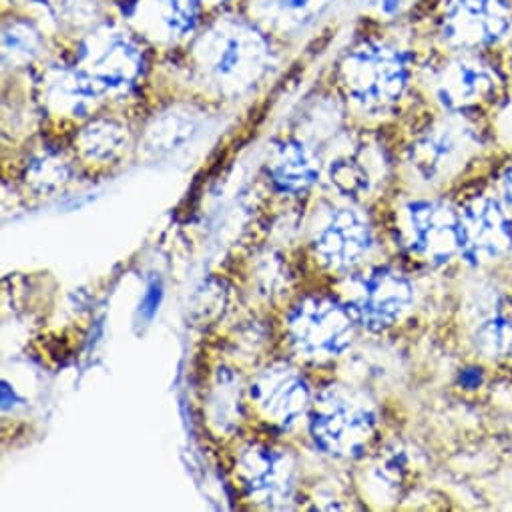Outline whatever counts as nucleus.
<instances>
[{
  "instance_id": "f257e3e1",
  "label": "nucleus",
  "mask_w": 512,
  "mask_h": 512,
  "mask_svg": "<svg viewBox=\"0 0 512 512\" xmlns=\"http://www.w3.org/2000/svg\"><path fill=\"white\" fill-rule=\"evenodd\" d=\"M374 430V406L356 390L332 386L312 406V434L328 454L340 458L362 454Z\"/></svg>"
},
{
  "instance_id": "f03ea898",
  "label": "nucleus",
  "mask_w": 512,
  "mask_h": 512,
  "mask_svg": "<svg viewBox=\"0 0 512 512\" xmlns=\"http://www.w3.org/2000/svg\"><path fill=\"white\" fill-rule=\"evenodd\" d=\"M358 320L350 306L326 296L302 300L288 320V332L298 352L314 360L340 356L354 340Z\"/></svg>"
},
{
  "instance_id": "7ed1b4c3",
  "label": "nucleus",
  "mask_w": 512,
  "mask_h": 512,
  "mask_svg": "<svg viewBox=\"0 0 512 512\" xmlns=\"http://www.w3.org/2000/svg\"><path fill=\"white\" fill-rule=\"evenodd\" d=\"M342 77L348 93L368 109L392 105L406 87L404 57L382 45H366L354 51L344 67Z\"/></svg>"
},
{
  "instance_id": "20e7f679",
  "label": "nucleus",
  "mask_w": 512,
  "mask_h": 512,
  "mask_svg": "<svg viewBox=\"0 0 512 512\" xmlns=\"http://www.w3.org/2000/svg\"><path fill=\"white\" fill-rule=\"evenodd\" d=\"M512 29L508 0H450L442 21L444 39L462 49L500 43Z\"/></svg>"
},
{
  "instance_id": "39448f33",
  "label": "nucleus",
  "mask_w": 512,
  "mask_h": 512,
  "mask_svg": "<svg viewBox=\"0 0 512 512\" xmlns=\"http://www.w3.org/2000/svg\"><path fill=\"white\" fill-rule=\"evenodd\" d=\"M510 247L512 217L496 199H476L460 213V253L468 262L498 260Z\"/></svg>"
},
{
  "instance_id": "423d86ee",
  "label": "nucleus",
  "mask_w": 512,
  "mask_h": 512,
  "mask_svg": "<svg viewBox=\"0 0 512 512\" xmlns=\"http://www.w3.org/2000/svg\"><path fill=\"white\" fill-rule=\"evenodd\" d=\"M406 219L408 245L426 262L444 264L454 253H460V213L446 203H410Z\"/></svg>"
},
{
  "instance_id": "0eeeda50",
  "label": "nucleus",
  "mask_w": 512,
  "mask_h": 512,
  "mask_svg": "<svg viewBox=\"0 0 512 512\" xmlns=\"http://www.w3.org/2000/svg\"><path fill=\"white\" fill-rule=\"evenodd\" d=\"M410 302V282L396 270L378 268L362 280L350 310L358 324H364L370 330H382L400 320Z\"/></svg>"
},
{
  "instance_id": "6e6552de",
  "label": "nucleus",
  "mask_w": 512,
  "mask_h": 512,
  "mask_svg": "<svg viewBox=\"0 0 512 512\" xmlns=\"http://www.w3.org/2000/svg\"><path fill=\"white\" fill-rule=\"evenodd\" d=\"M251 398L260 412L280 428H292L312 406L308 384L288 366L268 368L255 378Z\"/></svg>"
},
{
  "instance_id": "1a4fd4ad",
  "label": "nucleus",
  "mask_w": 512,
  "mask_h": 512,
  "mask_svg": "<svg viewBox=\"0 0 512 512\" xmlns=\"http://www.w3.org/2000/svg\"><path fill=\"white\" fill-rule=\"evenodd\" d=\"M237 472L245 492L266 506H278L294 492L296 468L292 458L280 450L266 446L249 448L241 456Z\"/></svg>"
},
{
  "instance_id": "9d476101",
  "label": "nucleus",
  "mask_w": 512,
  "mask_h": 512,
  "mask_svg": "<svg viewBox=\"0 0 512 512\" xmlns=\"http://www.w3.org/2000/svg\"><path fill=\"white\" fill-rule=\"evenodd\" d=\"M203 47L207 71L225 83H247L262 67L264 45L247 31H217L211 33Z\"/></svg>"
},
{
  "instance_id": "9b49d317",
  "label": "nucleus",
  "mask_w": 512,
  "mask_h": 512,
  "mask_svg": "<svg viewBox=\"0 0 512 512\" xmlns=\"http://www.w3.org/2000/svg\"><path fill=\"white\" fill-rule=\"evenodd\" d=\"M372 247V229L366 219L352 211L340 209L316 239V251L332 270L358 266Z\"/></svg>"
},
{
  "instance_id": "f8f14e48",
  "label": "nucleus",
  "mask_w": 512,
  "mask_h": 512,
  "mask_svg": "<svg viewBox=\"0 0 512 512\" xmlns=\"http://www.w3.org/2000/svg\"><path fill=\"white\" fill-rule=\"evenodd\" d=\"M494 93V79L486 67L474 61H454L438 79L440 101L454 111L470 109L488 101Z\"/></svg>"
},
{
  "instance_id": "ddd939ff",
  "label": "nucleus",
  "mask_w": 512,
  "mask_h": 512,
  "mask_svg": "<svg viewBox=\"0 0 512 512\" xmlns=\"http://www.w3.org/2000/svg\"><path fill=\"white\" fill-rule=\"evenodd\" d=\"M85 55L89 79L105 87H125L135 81L141 71L139 51L119 37H111L101 47L95 45Z\"/></svg>"
},
{
  "instance_id": "4468645a",
  "label": "nucleus",
  "mask_w": 512,
  "mask_h": 512,
  "mask_svg": "<svg viewBox=\"0 0 512 512\" xmlns=\"http://www.w3.org/2000/svg\"><path fill=\"white\" fill-rule=\"evenodd\" d=\"M270 177L278 189L288 193H300L316 181L318 165L302 143L290 141L282 145L272 157Z\"/></svg>"
},
{
  "instance_id": "2eb2a0df",
  "label": "nucleus",
  "mask_w": 512,
  "mask_h": 512,
  "mask_svg": "<svg viewBox=\"0 0 512 512\" xmlns=\"http://www.w3.org/2000/svg\"><path fill=\"white\" fill-rule=\"evenodd\" d=\"M125 145L123 129L113 121H97L81 135V149L89 159L111 161Z\"/></svg>"
},
{
  "instance_id": "dca6fc26",
  "label": "nucleus",
  "mask_w": 512,
  "mask_h": 512,
  "mask_svg": "<svg viewBox=\"0 0 512 512\" xmlns=\"http://www.w3.org/2000/svg\"><path fill=\"white\" fill-rule=\"evenodd\" d=\"M474 344L486 358L508 356L512 352V320L506 316H490L478 326Z\"/></svg>"
},
{
  "instance_id": "f3484780",
  "label": "nucleus",
  "mask_w": 512,
  "mask_h": 512,
  "mask_svg": "<svg viewBox=\"0 0 512 512\" xmlns=\"http://www.w3.org/2000/svg\"><path fill=\"white\" fill-rule=\"evenodd\" d=\"M332 183L346 195H358L366 189V171L354 161H338L332 167Z\"/></svg>"
},
{
  "instance_id": "a211bd4d",
  "label": "nucleus",
  "mask_w": 512,
  "mask_h": 512,
  "mask_svg": "<svg viewBox=\"0 0 512 512\" xmlns=\"http://www.w3.org/2000/svg\"><path fill=\"white\" fill-rule=\"evenodd\" d=\"M37 43V35L25 25H15L5 31V53L33 57L37 53Z\"/></svg>"
},
{
  "instance_id": "6ab92c4d",
  "label": "nucleus",
  "mask_w": 512,
  "mask_h": 512,
  "mask_svg": "<svg viewBox=\"0 0 512 512\" xmlns=\"http://www.w3.org/2000/svg\"><path fill=\"white\" fill-rule=\"evenodd\" d=\"M316 0H274L272 7L280 13V15H288L290 19H302L310 13V9H314Z\"/></svg>"
},
{
  "instance_id": "aec40b11",
  "label": "nucleus",
  "mask_w": 512,
  "mask_h": 512,
  "mask_svg": "<svg viewBox=\"0 0 512 512\" xmlns=\"http://www.w3.org/2000/svg\"><path fill=\"white\" fill-rule=\"evenodd\" d=\"M159 298H161V290H159L157 286H153V288L149 290V294H147V298H145L143 306H141V314H145L147 318H151V316L155 314V310H157Z\"/></svg>"
},
{
  "instance_id": "412c9836",
  "label": "nucleus",
  "mask_w": 512,
  "mask_h": 512,
  "mask_svg": "<svg viewBox=\"0 0 512 512\" xmlns=\"http://www.w3.org/2000/svg\"><path fill=\"white\" fill-rule=\"evenodd\" d=\"M502 191H504L506 199L512 203V163L502 173Z\"/></svg>"
}]
</instances>
